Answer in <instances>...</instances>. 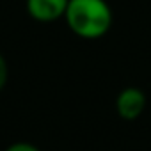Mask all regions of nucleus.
<instances>
[{
  "mask_svg": "<svg viewBox=\"0 0 151 151\" xmlns=\"http://www.w3.org/2000/svg\"><path fill=\"white\" fill-rule=\"evenodd\" d=\"M144 107H146V94L139 87H126L117 94L116 110L119 117L126 121L137 119L144 112Z\"/></svg>",
  "mask_w": 151,
  "mask_h": 151,
  "instance_id": "f03ea898",
  "label": "nucleus"
},
{
  "mask_svg": "<svg viewBox=\"0 0 151 151\" xmlns=\"http://www.w3.org/2000/svg\"><path fill=\"white\" fill-rule=\"evenodd\" d=\"M6 151H41V149H37L34 144H30V142H14V144H11Z\"/></svg>",
  "mask_w": 151,
  "mask_h": 151,
  "instance_id": "39448f33",
  "label": "nucleus"
},
{
  "mask_svg": "<svg viewBox=\"0 0 151 151\" xmlns=\"http://www.w3.org/2000/svg\"><path fill=\"white\" fill-rule=\"evenodd\" d=\"M64 18L82 39H100L112 27V9L105 0H69Z\"/></svg>",
  "mask_w": 151,
  "mask_h": 151,
  "instance_id": "f257e3e1",
  "label": "nucleus"
},
{
  "mask_svg": "<svg viewBox=\"0 0 151 151\" xmlns=\"http://www.w3.org/2000/svg\"><path fill=\"white\" fill-rule=\"evenodd\" d=\"M69 0H27V13L32 20L50 23L64 18Z\"/></svg>",
  "mask_w": 151,
  "mask_h": 151,
  "instance_id": "7ed1b4c3",
  "label": "nucleus"
},
{
  "mask_svg": "<svg viewBox=\"0 0 151 151\" xmlns=\"http://www.w3.org/2000/svg\"><path fill=\"white\" fill-rule=\"evenodd\" d=\"M7 78H9V68H7V60L6 57L0 53V91H2L7 84Z\"/></svg>",
  "mask_w": 151,
  "mask_h": 151,
  "instance_id": "20e7f679",
  "label": "nucleus"
}]
</instances>
